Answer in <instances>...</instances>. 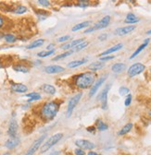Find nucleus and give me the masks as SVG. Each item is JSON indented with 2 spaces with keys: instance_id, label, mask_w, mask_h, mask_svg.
<instances>
[{
  "instance_id": "obj_1",
  "label": "nucleus",
  "mask_w": 151,
  "mask_h": 155,
  "mask_svg": "<svg viewBox=\"0 0 151 155\" xmlns=\"http://www.w3.org/2000/svg\"><path fill=\"white\" fill-rule=\"evenodd\" d=\"M96 81V75L94 72H84L77 77H75L74 83L77 88L85 90L88 88H92V86L95 83Z\"/></svg>"
},
{
  "instance_id": "obj_2",
  "label": "nucleus",
  "mask_w": 151,
  "mask_h": 155,
  "mask_svg": "<svg viewBox=\"0 0 151 155\" xmlns=\"http://www.w3.org/2000/svg\"><path fill=\"white\" fill-rule=\"evenodd\" d=\"M60 110V104L55 101L46 103L41 109V115L46 121H50L55 118Z\"/></svg>"
},
{
  "instance_id": "obj_3",
  "label": "nucleus",
  "mask_w": 151,
  "mask_h": 155,
  "mask_svg": "<svg viewBox=\"0 0 151 155\" xmlns=\"http://www.w3.org/2000/svg\"><path fill=\"white\" fill-rule=\"evenodd\" d=\"M62 138H63V134L62 133H56V134L52 135L45 143H43V145H42V147L40 149V152L41 153L46 152L49 149H51L53 146H55L57 143H58Z\"/></svg>"
},
{
  "instance_id": "obj_4",
  "label": "nucleus",
  "mask_w": 151,
  "mask_h": 155,
  "mask_svg": "<svg viewBox=\"0 0 151 155\" xmlns=\"http://www.w3.org/2000/svg\"><path fill=\"white\" fill-rule=\"evenodd\" d=\"M82 96H83V93L79 92L76 95H74L72 98L70 100V102L68 104V107H67V117H70V116L72 114V112H73L74 108L76 107V105L80 102Z\"/></svg>"
},
{
  "instance_id": "obj_5",
  "label": "nucleus",
  "mask_w": 151,
  "mask_h": 155,
  "mask_svg": "<svg viewBox=\"0 0 151 155\" xmlns=\"http://www.w3.org/2000/svg\"><path fill=\"white\" fill-rule=\"evenodd\" d=\"M45 139H46V135H43V136H41L40 138L37 139L36 140H34L33 143L31 145V147H30V148L28 149V150L26 151L25 155H34L35 152H36L37 150H38V149H39L40 147H42Z\"/></svg>"
},
{
  "instance_id": "obj_6",
  "label": "nucleus",
  "mask_w": 151,
  "mask_h": 155,
  "mask_svg": "<svg viewBox=\"0 0 151 155\" xmlns=\"http://www.w3.org/2000/svg\"><path fill=\"white\" fill-rule=\"evenodd\" d=\"M146 69V66L142 63H136L134 65H132L127 71V74L129 77L131 78H134L136 75L141 74L144 70Z\"/></svg>"
},
{
  "instance_id": "obj_7",
  "label": "nucleus",
  "mask_w": 151,
  "mask_h": 155,
  "mask_svg": "<svg viewBox=\"0 0 151 155\" xmlns=\"http://www.w3.org/2000/svg\"><path fill=\"white\" fill-rule=\"evenodd\" d=\"M75 145L84 150H92L97 147L95 143L87 140H77L75 141Z\"/></svg>"
},
{
  "instance_id": "obj_8",
  "label": "nucleus",
  "mask_w": 151,
  "mask_h": 155,
  "mask_svg": "<svg viewBox=\"0 0 151 155\" xmlns=\"http://www.w3.org/2000/svg\"><path fill=\"white\" fill-rule=\"evenodd\" d=\"M110 89V85L107 86L102 91H101V94L99 96V99H100V102H101V107L103 110H106L108 108V92Z\"/></svg>"
},
{
  "instance_id": "obj_9",
  "label": "nucleus",
  "mask_w": 151,
  "mask_h": 155,
  "mask_svg": "<svg viewBox=\"0 0 151 155\" xmlns=\"http://www.w3.org/2000/svg\"><path fill=\"white\" fill-rule=\"evenodd\" d=\"M110 22V17L109 16H105L103 18H101L99 21H98L93 27L95 28V30H101V29H105L108 26Z\"/></svg>"
},
{
  "instance_id": "obj_10",
  "label": "nucleus",
  "mask_w": 151,
  "mask_h": 155,
  "mask_svg": "<svg viewBox=\"0 0 151 155\" xmlns=\"http://www.w3.org/2000/svg\"><path fill=\"white\" fill-rule=\"evenodd\" d=\"M18 133V123L15 119H12L9 125V129H8V134L10 138H16Z\"/></svg>"
},
{
  "instance_id": "obj_11",
  "label": "nucleus",
  "mask_w": 151,
  "mask_h": 155,
  "mask_svg": "<svg viewBox=\"0 0 151 155\" xmlns=\"http://www.w3.org/2000/svg\"><path fill=\"white\" fill-rule=\"evenodd\" d=\"M105 81H106V77H102V78H100L98 81H97L95 83H94V85L92 86V88H91V90L89 91V96L90 97H93L94 95L97 93V91L101 87V85L105 82Z\"/></svg>"
},
{
  "instance_id": "obj_12",
  "label": "nucleus",
  "mask_w": 151,
  "mask_h": 155,
  "mask_svg": "<svg viewBox=\"0 0 151 155\" xmlns=\"http://www.w3.org/2000/svg\"><path fill=\"white\" fill-rule=\"evenodd\" d=\"M45 72L47 74H58V73H61L63 72L65 69L64 68L60 67V66H57V65H52V66H47L44 68Z\"/></svg>"
},
{
  "instance_id": "obj_13",
  "label": "nucleus",
  "mask_w": 151,
  "mask_h": 155,
  "mask_svg": "<svg viewBox=\"0 0 151 155\" xmlns=\"http://www.w3.org/2000/svg\"><path fill=\"white\" fill-rule=\"evenodd\" d=\"M10 89L13 92L16 93H23L28 91V87L22 83H12Z\"/></svg>"
},
{
  "instance_id": "obj_14",
  "label": "nucleus",
  "mask_w": 151,
  "mask_h": 155,
  "mask_svg": "<svg viewBox=\"0 0 151 155\" xmlns=\"http://www.w3.org/2000/svg\"><path fill=\"white\" fill-rule=\"evenodd\" d=\"M21 142V140L19 137L16 138H9L6 142H5V147L9 150H13L15 149Z\"/></svg>"
},
{
  "instance_id": "obj_15",
  "label": "nucleus",
  "mask_w": 151,
  "mask_h": 155,
  "mask_svg": "<svg viewBox=\"0 0 151 155\" xmlns=\"http://www.w3.org/2000/svg\"><path fill=\"white\" fill-rule=\"evenodd\" d=\"M134 30H136V26H125V27H122V28H118L115 31V34L119 35V36H123L126 34H129L130 32H132Z\"/></svg>"
},
{
  "instance_id": "obj_16",
  "label": "nucleus",
  "mask_w": 151,
  "mask_h": 155,
  "mask_svg": "<svg viewBox=\"0 0 151 155\" xmlns=\"http://www.w3.org/2000/svg\"><path fill=\"white\" fill-rule=\"evenodd\" d=\"M83 42H84V39H78V40H74L72 42H70V43H67V44L61 45L60 48L63 49V50H68V49H70V48H74L75 46H77L78 45L82 44Z\"/></svg>"
},
{
  "instance_id": "obj_17",
  "label": "nucleus",
  "mask_w": 151,
  "mask_h": 155,
  "mask_svg": "<svg viewBox=\"0 0 151 155\" xmlns=\"http://www.w3.org/2000/svg\"><path fill=\"white\" fill-rule=\"evenodd\" d=\"M149 41H150V39H146V40H145V42L133 53V54H132L131 56H130V59H134V58L136 57V56H137L147 45H148V44H149Z\"/></svg>"
},
{
  "instance_id": "obj_18",
  "label": "nucleus",
  "mask_w": 151,
  "mask_h": 155,
  "mask_svg": "<svg viewBox=\"0 0 151 155\" xmlns=\"http://www.w3.org/2000/svg\"><path fill=\"white\" fill-rule=\"evenodd\" d=\"M139 21H140V19L134 13H129L126 16V18H125L124 22L128 23V24H135V23L139 22Z\"/></svg>"
},
{
  "instance_id": "obj_19",
  "label": "nucleus",
  "mask_w": 151,
  "mask_h": 155,
  "mask_svg": "<svg viewBox=\"0 0 151 155\" xmlns=\"http://www.w3.org/2000/svg\"><path fill=\"white\" fill-rule=\"evenodd\" d=\"M122 47H123V45H122V44H118V45H114V46H112V47L107 49L106 51L102 52L100 55H104V56H105V55H108V54H111V53H114V52H117V51L121 50Z\"/></svg>"
},
{
  "instance_id": "obj_20",
  "label": "nucleus",
  "mask_w": 151,
  "mask_h": 155,
  "mask_svg": "<svg viewBox=\"0 0 151 155\" xmlns=\"http://www.w3.org/2000/svg\"><path fill=\"white\" fill-rule=\"evenodd\" d=\"M87 58H84V59H81V60H74V61H71L68 64V68H78L82 65H84V63L87 62Z\"/></svg>"
},
{
  "instance_id": "obj_21",
  "label": "nucleus",
  "mask_w": 151,
  "mask_h": 155,
  "mask_svg": "<svg viewBox=\"0 0 151 155\" xmlns=\"http://www.w3.org/2000/svg\"><path fill=\"white\" fill-rule=\"evenodd\" d=\"M126 65L123 63H116L111 67V70L114 73H121L123 70H125Z\"/></svg>"
},
{
  "instance_id": "obj_22",
  "label": "nucleus",
  "mask_w": 151,
  "mask_h": 155,
  "mask_svg": "<svg viewBox=\"0 0 151 155\" xmlns=\"http://www.w3.org/2000/svg\"><path fill=\"white\" fill-rule=\"evenodd\" d=\"M104 67H105V64L104 63H101V62H94V63H92V64H90L88 66V69H90V70H92L94 72V71H98V70L102 69Z\"/></svg>"
},
{
  "instance_id": "obj_23",
  "label": "nucleus",
  "mask_w": 151,
  "mask_h": 155,
  "mask_svg": "<svg viewBox=\"0 0 151 155\" xmlns=\"http://www.w3.org/2000/svg\"><path fill=\"white\" fill-rule=\"evenodd\" d=\"M133 127H134V125L132 124V123H128V124H126L119 132H118V135L119 136H124V135H126V134H128L131 130H132V128H133Z\"/></svg>"
},
{
  "instance_id": "obj_24",
  "label": "nucleus",
  "mask_w": 151,
  "mask_h": 155,
  "mask_svg": "<svg viewBox=\"0 0 151 155\" xmlns=\"http://www.w3.org/2000/svg\"><path fill=\"white\" fill-rule=\"evenodd\" d=\"M42 90H43L46 93L50 94V95H54V94L56 93V89H55V87L52 86V85H50V84H44V85L42 86Z\"/></svg>"
},
{
  "instance_id": "obj_25",
  "label": "nucleus",
  "mask_w": 151,
  "mask_h": 155,
  "mask_svg": "<svg viewBox=\"0 0 151 155\" xmlns=\"http://www.w3.org/2000/svg\"><path fill=\"white\" fill-rule=\"evenodd\" d=\"M45 43V40L44 39H39V40H36V41H33L32 44H30L28 46H27V49H33V48H37V47H40L44 45Z\"/></svg>"
},
{
  "instance_id": "obj_26",
  "label": "nucleus",
  "mask_w": 151,
  "mask_h": 155,
  "mask_svg": "<svg viewBox=\"0 0 151 155\" xmlns=\"http://www.w3.org/2000/svg\"><path fill=\"white\" fill-rule=\"evenodd\" d=\"M90 23H91V21H88L81 22V23H79V24H77V25L73 26V27H72V29H71V31H80V30H82V29H84V28L89 27Z\"/></svg>"
},
{
  "instance_id": "obj_27",
  "label": "nucleus",
  "mask_w": 151,
  "mask_h": 155,
  "mask_svg": "<svg viewBox=\"0 0 151 155\" xmlns=\"http://www.w3.org/2000/svg\"><path fill=\"white\" fill-rule=\"evenodd\" d=\"M96 128H97L98 130H99V131H106V130H108V126L105 122H103L102 120H98Z\"/></svg>"
},
{
  "instance_id": "obj_28",
  "label": "nucleus",
  "mask_w": 151,
  "mask_h": 155,
  "mask_svg": "<svg viewBox=\"0 0 151 155\" xmlns=\"http://www.w3.org/2000/svg\"><path fill=\"white\" fill-rule=\"evenodd\" d=\"M27 10H28V9H27L26 7L21 5V6H18V7H16L15 8H13V9H12V12L15 13V14L21 15V14H24Z\"/></svg>"
},
{
  "instance_id": "obj_29",
  "label": "nucleus",
  "mask_w": 151,
  "mask_h": 155,
  "mask_svg": "<svg viewBox=\"0 0 151 155\" xmlns=\"http://www.w3.org/2000/svg\"><path fill=\"white\" fill-rule=\"evenodd\" d=\"M26 97H29L31 98L29 100V102H33V101H37V100H40L41 99V95L38 92H31L25 95Z\"/></svg>"
},
{
  "instance_id": "obj_30",
  "label": "nucleus",
  "mask_w": 151,
  "mask_h": 155,
  "mask_svg": "<svg viewBox=\"0 0 151 155\" xmlns=\"http://www.w3.org/2000/svg\"><path fill=\"white\" fill-rule=\"evenodd\" d=\"M13 69L17 72H22V73H28L29 72V68H26L25 66H22V65H16V66H13Z\"/></svg>"
},
{
  "instance_id": "obj_31",
  "label": "nucleus",
  "mask_w": 151,
  "mask_h": 155,
  "mask_svg": "<svg viewBox=\"0 0 151 155\" xmlns=\"http://www.w3.org/2000/svg\"><path fill=\"white\" fill-rule=\"evenodd\" d=\"M72 53H73V51L71 50V51H67V52H65V53H63V54H59V55L55 56V57L53 58V61H57V60H60V59H63V58H65V57H68L69 55H70Z\"/></svg>"
},
{
  "instance_id": "obj_32",
  "label": "nucleus",
  "mask_w": 151,
  "mask_h": 155,
  "mask_svg": "<svg viewBox=\"0 0 151 155\" xmlns=\"http://www.w3.org/2000/svg\"><path fill=\"white\" fill-rule=\"evenodd\" d=\"M4 39H5V41H6L7 43H9V44H13V43H15V42H16V40H17L16 36H15V35H13V34H11V33L5 34Z\"/></svg>"
},
{
  "instance_id": "obj_33",
  "label": "nucleus",
  "mask_w": 151,
  "mask_h": 155,
  "mask_svg": "<svg viewBox=\"0 0 151 155\" xmlns=\"http://www.w3.org/2000/svg\"><path fill=\"white\" fill-rule=\"evenodd\" d=\"M87 45H88V43H87V42H83L82 44L78 45L77 46H75L74 49H73L72 51H73V52H79V51H82L83 49H84L85 47H87Z\"/></svg>"
},
{
  "instance_id": "obj_34",
  "label": "nucleus",
  "mask_w": 151,
  "mask_h": 155,
  "mask_svg": "<svg viewBox=\"0 0 151 155\" xmlns=\"http://www.w3.org/2000/svg\"><path fill=\"white\" fill-rule=\"evenodd\" d=\"M55 53V49L51 50V51H42L40 53L37 54V55H38L39 57H46L48 55H51Z\"/></svg>"
},
{
  "instance_id": "obj_35",
  "label": "nucleus",
  "mask_w": 151,
  "mask_h": 155,
  "mask_svg": "<svg viewBox=\"0 0 151 155\" xmlns=\"http://www.w3.org/2000/svg\"><path fill=\"white\" fill-rule=\"evenodd\" d=\"M119 92H120V95L125 96V95L130 94V90L128 88H126V87H121L120 90H119Z\"/></svg>"
},
{
  "instance_id": "obj_36",
  "label": "nucleus",
  "mask_w": 151,
  "mask_h": 155,
  "mask_svg": "<svg viewBox=\"0 0 151 155\" xmlns=\"http://www.w3.org/2000/svg\"><path fill=\"white\" fill-rule=\"evenodd\" d=\"M113 58H115L114 55H105V56H101L100 57V61L101 62H105V61H108V60H111Z\"/></svg>"
},
{
  "instance_id": "obj_37",
  "label": "nucleus",
  "mask_w": 151,
  "mask_h": 155,
  "mask_svg": "<svg viewBox=\"0 0 151 155\" xmlns=\"http://www.w3.org/2000/svg\"><path fill=\"white\" fill-rule=\"evenodd\" d=\"M90 4H89V2L88 1H79L78 3H77V6L78 7H80V8H86V7H88Z\"/></svg>"
},
{
  "instance_id": "obj_38",
  "label": "nucleus",
  "mask_w": 151,
  "mask_h": 155,
  "mask_svg": "<svg viewBox=\"0 0 151 155\" xmlns=\"http://www.w3.org/2000/svg\"><path fill=\"white\" fill-rule=\"evenodd\" d=\"M70 38V35H64V36L60 37V38L58 39V42H59V43H64V42L68 41Z\"/></svg>"
},
{
  "instance_id": "obj_39",
  "label": "nucleus",
  "mask_w": 151,
  "mask_h": 155,
  "mask_svg": "<svg viewBox=\"0 0 151 155\" xmlns=\"http://www.w3.org/2000/svg\"><path fill=\"white\" fill-rule=\"evenodd\" d=\"M74 154L75 155H85V151L80 148H77L74 150Z\"/></svg>"
},
{
  "instance_id": "obj_40",
  "label": "nucleus",
  "mask_w": 151,
  "mask_h": 155,
  "mask_svg": "<svg viewBox=\"0 0 151 155\" xmlns=\"http://www.w3.org/2000/svg\"><path fill=\"white\" fill-rule=\"evenodd\" d=\"M131 103H132V95L128 94L125 101H124V104H125V106H129L131 104Z\"/></svg>"
},
{
  "instance_id": "obj_41",
  "label": "nucleus",
  "mask_w": 151,
  "mask_h": 155,
  "mask_svg": "<svg viewBox=\"0 0 151 155\" xmlns=\"http://www.w3.org/2000/svg\"><path fill=\"white\" fill-rule=\"evenodd\" d=\"M38 3L43 6V7H49L50 6V2L49 1H46V0H39Z\"/></svg>"
},
{
  "instance_id": "obj_42",
  "label": "nucleus",
  "mask_w": 151,
  "mask_h": 155,
  "mask_svg": "<svg viewBox=\"0 0 151 155\" xmlns=\"http://www.w3.org/2000/svg\"><path fill=\"white\" fill-rule=\"evenodd\" d=\"M107 38H108V34H106V33H103V34L98 36V39H99L100 41H105Z\"/></svg>"
},
{
  "instance_id": "obj_43",
  "label": "nucleus",
  "mask_w": 151,
  "mask_h": 155,
  "mask_svg": "<svg viewBox=\"0 0 151 155\" xmlns=\"http://www.w3.org/2000/svg\"><path fill=\"white\" fill-rule=\"evenodd\" d=\"M96 129H97L96 127H94V126H93V127H88L86 128V130H87L88 132H90V133H94V132L96 131Z\"/></svg>"
},
{
  "instance_id": "obj_44",
  "label": "nucleus",
  "mask_w": 151,
  "mask_h": 155,
  "mask_svg": "<svg viewBox=\"0 0 151 155\" xmlns=\"http://www.w3.org/2000/svg\"><path fill=\"white\" fill-rule=\"evenodd\" d=\"M96 30H95V28L94 27H89L88 29H86L85 31H84V33H90V32H93V31H95Z\"/></svg>"
},
{
  "instance_id": "obj_45",
  "label": "nucleus",
  "mask_w": 151,
  "mask_h": 155,
  "mask_svg": "<svg viewBox=\"0 0 151 155\" xmlns=\"http://www.w3.org/2000/svg\"><path fill=\"white\" fill-rule=\"evenodd\" d=\"M60 150H54V151H51L49 154H47V155H60Z\"/></svg>"
},
{
  "instance_id": "obj_46",
  "label": "nucleus",
  "mask_w": 151,
  "mask_h": 155,
  "mask_svg": "<svg viewBox=\"0 0 151 155\" xmlns=\"http://www.w3.org/2000/svg\"><path fill=\"white\" fill-rule=\"evenodd\" d=\"M4 22H5V21H4V18H3L1 16H0V29H1V28L4 26Z\"/></svg>"
},
{
  "instance_id": "obj_47",
  "label": "nucleus",
  "mask_w": 151,
  "mask_h": 155,
  "mask_svg": "<svg viewBox=\"0 0 151 155\" xmlns=\"http://www.w3.org/2000/svg\"><path fill=\"white\" fill-rule=\"evenodd\" d=\"M87 155H102V154L98 153V152H96V151H89V152L87 153Z\"/></svg>"
},
{
  "instance_id": "obj_48",
  "label": "nucleus",
  "mask_w": 151,
  "mask_h": 155,
  "mask_svg": "<svg viewBox=\"0 0 151 155\" xmlns=\"http://www.w3.org/2000/svg\"><path fill=\"white\" fill-rule=\"evenodd\" d=\"M5 37V34L3 33V32H0V39H2V38H4Z\"/></svg>"
},
{
  "instance_id": "obj_49",
  "label": "nucleus",
  "mask_w": 151,
  "mask_h": 155,
  "mask_svg": "<svg viewBox=\"0 0 151 155\" xmlns=\"http://www.w3.org/2000/svg\"><path fill=\"white\" fill-rule=\"evenodd\" d=\"M146 34H147V35H150V34H151V30L147 31H146Z\"/></svg>"
},
{
  "instance_id": "obj_50",
  "label": "nucleus",
  "mask_w": 151,
  "mask_h": 155,
  "mask_svg": "<svg viewBox=\"0 0 151 155\" xmlns=\"http://www.w3.org/2000/svg\"><path fill=\"white\" fill-rule=\"evenodd\" d=\"M2 155H10V152H5V153H3Z\"/></svg>"
},
{
  "instance_id": "obj_51",
  "label": "nucleus",
  "mask_w": 151,
  "mask_h": 155,
  "mask_svg": "<svg viewBox=\"0 0 151 155\" xmlns=\"http://www.w3.org/2000/svg\"><path fill=\"white\" fill-rule=\"evenodd\" d=\"M2 68V64H1V62H0V68Z\"/></svg>"
},
{
  "instance_id": "obj_52",
  "label": "nucleus",
  "mask_w": 151,
  "mask_h": 155,
  "mask_svg": "<svg viewBox=\"0 0 151 155\" xmlns=\"http://www.w3.org/2000/svg\"><path fill=\"white\" fill-rule=\"evenodd\" d=\"M149 115L151 116V112H149Z\"/></svg>"
},
{
  "instance_id": "obj_53",
  "label": "nucleus",
  "mask_w": 151,
  "mask_h": 155,
  "mask_svg": "<svg viewBox=\"0 0 151 155\" xmlns=\"http://www.w3.org/2000/svg\"><path fill=\"white\" fill-rule=\"evenodd\" d=\"M150 73H151V68H150Z\"/></svg>"
}]
</instances>
